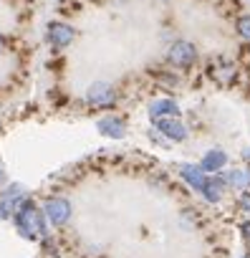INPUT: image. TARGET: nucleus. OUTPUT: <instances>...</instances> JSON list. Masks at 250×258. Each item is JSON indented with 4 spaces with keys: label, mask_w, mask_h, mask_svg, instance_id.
I'll use <instances>...</instances> for the list:
<instances>
[{
    "label": "nucleus",
    "mask_w": 250,
    "mask_h": 258,
    "mask_svg": "<svg viewBox=\"0 0 250 258\" xmlns=\"http://www.w3.org/2000/svg\"><path fill=\"white\" fill-rule=\"evenodd\" d=\"M13 215H16V225H18L23 238L36 240V238H41L46 233V220H43V215H41V210H38V205L33 200H23L21 198V203L16 205Z\"/></svg>",
    "instance_id": "1"
},
{
    "label": "nucleus",
    "mask_w": 250,
    "mask_h": 258,
    "mask_svg": "<svg viewBox=\"0 0 250 258\" xmlns=\"http://www.w3.org/2000/svg\"><path fill=\"white\" fill-rule=\"evenodd\" d=\"M86 101L94 106V109H109L116 104V91L111 84L106 81H94L89 89H86Z\"/></svg>",
    "instance_id": "2"
},
{
    "label": "nucleus",
    "mask_w": 250,
    "mask_h": 258,
    "mask_svg": "<svg viewBox=\"0 0 250 258\" xmlns=\"http://www.w3.org/2000/svg\"><path fill=\"white\" fill-rule=\"evenodd\" d=\"M43 215L51 225L63 228L71 220V203L66 198H51V200L43 203Z\"/></svg>",
    "instance_id": "3"
},
{
    "label": "nucleus",
    "mask_w": 250,
    "mask_h": 258,
    "mask_svg": "<svg viewBox=\"0 0 250 258\" xmlns=\"http://www.w3.org/2000/svg\"><path fill=\"white\" fill-rule=\"evenodd\" d=\"M170 63L175 69H190L195 61H197V48L190 43V41H177L170 46V53H167Z\"/></svg>",
    "instance_id": "4"
},
{
    "label": "nucleus",
    "mask_w": 250,
    "mask_h": 258,
    "mask_svg": "<svg viewBox=\"0 0 250 258\" xmlns=\"http://www.w3.org/2000/svg\"><path fill=\"white\" fill-rule=\"evenodd\" d=\"M157 129L162 132V137H167V140H172V142H185V140H187V126H185L177 116L157 119Z\"/></svg>",
    "instance_id": "5"
},
{
    "label": "nucleus",
    "mask_w": 250,
    "mask_h": 258,
    "mask_svg": "<svg viewBox=\"0 0 250 258\" xmlns=\"http://www.w3.org/2000/svg\"><path fill=\"white\" fill-rule=\"evenodd\" d=\"M96 129L109 140H121L124 135H127V124H124V119H119V116H101L96 121Z\"/></svg>",
    "instance_id": "6"
},
{
    "label": "nucleus",
    "mask_w": 250,
    "mask_h": 258,
    "mask_svg": "<svg viewBox=\"0 0 250 258\" xmlns=\"http://www.w3.org/2000/svg\"><path fill=\"white\" fill-rule=\"evenodd\" d=\"M73 28L68 26V23H51L48 26V41H51V46H56V48H66V46H71L73 43Z\"/></svg>",
    "instance_id": "7"
},
{
    "label": "nucleus",
    "mask_w": 250,
    "mask_h": 258,
    "mask_svg": "<svg viewBox=\"0 0 250 258\" xmlns=\"http://www.w3.org/2000/svg\"><path fill=\"white\" fill-rule=\"evenodd\" d=\"M180 114V106L177 101L172 99H157L152 106H149V116L157 121V119H164V116H177Z\"/></svg>",
    "instance_id": "8"
},
{
    "label": "nucleus",
    "mask_w": 250,
    "mask_h": 258,
    "mask_svg": "<svg viewBox=\"0 0 250 258\" xmlns=\"http://www.w3.org/2000/svg\"><path fill=\"white\" fill-rule=\"evenodd\" d=\"M225 165H227V155H225L222 150H210V152L202 157L200 170H202V172H220Z\"/></svg>",
    "instance_id": "9"
},
{
    "label": "nucleus",
    "mask_w": 250,
    "mask_h": 258,
    "mask_svg": "<svg viewBox=\"0 0 250 258\" xmlns=\"http://www.w3.org/2000/svg\"><path fill=\"white\" fill-rule=\"evenodd\" d=\"M180 175H182V180H185L187 185H192L197 192H202V187H205L207 177H205V172L200 170V165H197V167H195V165H182Z\"/></svg>",
    "instance_id": "10"
},
{
    "label": "nucleus",
    "mask_w": 250,
    "mask_h": 258,
    "mask_svg": "<svg viewBox=\"0 0 250 258\" xmlns=\"http://www.w3.org/2000/svg\"><path fill=\"white\" fill-rule=\"evenodd\" d=\"M222 187H225V180H220V177L207 180V182H205V187H202L205 200H207V203H217V200L222 198Z\"/></svg>",
    "instance_id": "11"
},
{
    "label": "nucleus",
    "mask_w": 250,
    "mask_h": 258,
    "mask_svg": "<svg viewBox=\"0 0 250 258\" xmlns=\"http://www.w3.org/2000/svg\"><path fill=\"white\" fill-rule=\"evenodd\" d=\"M227 182L235 190H250V170H232L227 175Z\"/></svg>",
    "instance_id": "12"
},
{
    "label": "nucleus",
    "mask_w": 250,
    "mask_h": 258,
    "mask_svg": "<svg viewBox=\"0 0 250 258\" xmlns=\"http://www.w3.org/2000/svg\"><path fill=\"white\" fill-rule=\"evenodd\" d=\"M237 33L250 41V16H240L237 18Z\"/></svg>",
    "instance_id": "13"
},
{
    "label": "nucleus",
    "mask_w": 250,
    "mask_h": 258,
    "mask_svg": "<svg viewBox=\"0 0 250 258\" xmlns=\"http://www.w3.org/2000/svg\"><path fill=\"white\" fill-rule=\"evenodd\" d=\"M240 233H242V238H245V240H247V243H250V220H247V223H242V225H240Z\"/></svg>",
    "instance_id": "14"
},
{
    "label": "nucleus",
    "mask_w": 250,
    "mask_h": 258,
    "mask_svg": "<svg viewBox=\"0 0 250 258\" xmlns=\"http://www.w3.org/2000/svg\"><path fill=\"white\" fill-rule=\"evenodd\" d=\"M240 205H242V210H247V213H250V192H245V195L240 198Z\"/></svg>",
    "instance_id": "15"
},
{
    "label": "nucleus",
    "mask_w": 250,
    "mask_h": 258,
    "mask_svg": "<svg viewBox=\"0 0 250 258\" xmlns=\"http://www.w3.org/2000/svg\"><path fill=\"white\" fill-rule=\"evenodd\" d=\"M245 160H250V150H247V152H245Z\"/></svg>",
    "instance_id": "16"
},
{
    "label": "nucleus",
    "mask_w": 250,
    "mask_h": 258,
    "mask_svg": "<svg viewBox=\"0 0 250 258\" xmlns=\"http://www.w3.org/2000/svg\"><path fill=\"white\" fill-rule=\"evenodd\" d=\"M0 182H3V170H0Z\"/></svg>",
    "instance_id": "17"
},
{
    "label": "nucleus",
    "mask_w": 250,
    "mask_h": 258,
    "mask_svg": "<svg viewBox=\"0 0 250 258\" xmlns=\"http://www.w3.org/2000/svg\"><path fill=\"white\" fill-rule=\"evenodd\" d=\"M0 51H3V38H0Z\"/></svg>",
    "instance_id": "18"
},
{
    "label": "nucleus",
    "mask_w": 250,
    "mask_h": 258,
    "mask_svg": "<svg viewBox=\"0 0 250 258\" xmlns=\"http://www.w3.org/2000/svg\"><path fill=\"white\" fill-rule=\"evenodd\" d=\"M242 258H250V255H242Z\"/></svg>",
    "instance_id": "19"
}]
</instances>
